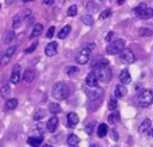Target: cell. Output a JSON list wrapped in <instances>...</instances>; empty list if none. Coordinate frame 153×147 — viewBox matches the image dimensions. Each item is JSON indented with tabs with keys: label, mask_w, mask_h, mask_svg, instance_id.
Here are the masks:
<instances>
[{
	"label": "cell",
	"mask_w": 153,
	"mask_h": 147,
	"mask_svg": "<svg viewBox=\"0 0 153 147\" xmlns=\"http://www.w3.org/2000/svg\"><path fill=\"white\" fill-rule=\"evenodd\" d=\"M23 79H24V81H26V82L33 81V79H35V72H33L32 69H26V71L24 72Z\"/></svg>",
	"instance_id": "cell-20"
},
{
	"label": "cell",
	"mask_w": 153,
	"mask_h": 147,
	"mask_svg": "<svg viewBox=\"0 0 153 147\" xmlns=\"http://www.w3.org/2000/svg\"><path fill=\"white\" fill-rule=\"evenodd\" d=\"M112 35H114V32H112V31H109V32H108V35L105 36V41H106V42H110V39H111Z\"/></svg>",
	"instance_id": "cell-41"
},
{
	"label": "cell",
	"mask_w": 153,
	"mask_h": 147,
	"mask_svg": "<svg viewBox=\"0 0 153 147\" xmlns=\"http://www.w3.org/2000/svg\"><path fill=\"white\" fill-rule=\"evenodd\" d=\"M153 33V29L151 26H142L139 29V36L140 37H148Z\"/></svg>",
	"instance_id": "cell-15"
},
{
	"label": "cell",
	"mask_w": 153,
	"mask_h": 147,
	"mask_svg": "<svg viewBox=\"0 0 153 147\" xmlns=\"http://www.w3.org/2000/svg\"><path fill=\"white\" fill-rule=\"evenodd\" d=\"M17 105H18V100L16 98H11L6 102V108L7 109H14V108H17Z\"/></svg>",
	"instance_id": "cell-29"
},
{
	"label": "cell",
	"mask_w": 153,
	"mask_h": 147,
	"mask_svg": "<svg viewBox=\"0 0 153 147\" xmlns=\"http://www.w3.org/2000/svg\"><path fill=\"white\" fill-rule=\"evenodd\" d=\"M87 48H88V49H90V50H92V49H93V48H94V44H90V45H88V47H87Z\"/></svg>",
	"instance_id": "cell-45"
},
{
	"label": "cell",
	"mask_w": 153,
	"mask_h": 147,
	"mask_svg": "<svg viewBox=\"0 0 153 147\" xmlns=\"http://www.w3.org/2000/svg\"><path fill=\"white\" fill-rule=\"evenodd\" d=\"M49 111H50L51 114H54V115L60 114V112H61V106H60L59 104H56V103H50V104H49Z\"/></svg>",
	"instance_id": "cell-25"
},
{
	"label": "cell",
	"mask_w": 153,
	"mask_h": 147,
	"mask_svg": "<svg viewBox=\"0 0 153 147\" xmlns=\"http://www.w3.org/2000/svg\"><path fill=\"white\" fill-rule=\"evenodd\" d=\"M57 125H59V118H57L56 116L50 117L49 121L47 122V129H48L50 133H54V131L56 130Z\"/></svg>",
	"instance_id": "cell-10"
},
{
	"label": "cell",
	"mask_w": 153,
	"mask_h": 147,
	"mask_svg": "<svg viewBox=\"0 0 153 147\" xmlns=\"http://www.w3.org/2000/svg\"><path fill=\"white\" fill-rule=\"evenodd\" d=\"M137 100L140 106L142 108H147L153 103V92L151 90H143L139 93L137 96Z\"/></svg>",
	"instance_id": "cell-2"
},
{
	"label": "cell",
	"mask_w": 153,
	"mask_h": 147,
	"mask_svg": "<svg viewBox=\"0 0 153 147\" xmlns=\"http://www.w3.org/2000/svg\"><path fill=\"white\" fill-rule=\"evenodd\" d=\"M51 93H53V97L56 98L57 100H63V99H66L68 97L69 88L65 82H56L54 85V87H53Z\"/></svg>",
	"instance_id": "cell-1"
},
{
	"label": "cell",
	"mask_w": 153,
	"mask_h": 147,
	"mask_svg": "<svg viewBox=\"0 0 153 147\" xmlns=\"http://www.w3.org/2000/svg\"><path fill=\"white\" fill-rule=\"evenodd\" d=\"M79 137L75 135V134H71L68 137H67V143L69 145V146H76L78 143H79Z\"/></svg>",
	"instance_id": "cell-23"
},
{
	"label": "cell",
	"mask_w": 153,
	"mask_h": 147,
	"mask_svg": "<svg viewBox=\"0 0 153 147\" xmlns=\"http://www.w3.org/2000/svg\"><path fill=\"white\" fill-rule=\"evenodd\" d=\"M36 47H37V43L35 42L33 44H31V45H30L29 48H26V49H25V53H26V54H29V53H31V51H33V50L36 49Z\"/></svg>",
	"instance_id": "cell-40"
},
{
	"label": "cell",
	"mask_w": 153,
	"mask_h": 147,
	"mask_svg": "<svg viewBox=\"0 0 153 147\" xmlns=\"http://www.w3.org/2000/svg\"><path fill=\"white\" fill-rule=\"evenodd\" d=\"M81 22H82L85 25H88V26L93 25V18H92L90 14H87V16H82V17H81Z\"/></svg>",
	"instance_id": "cell-28"
},
{
	"label": "cell",
	"mask_w": 153,
	"mask_h": 147,
	"mask_svg": "<svg viewBox=\"0 0 153 147\" xmlns=\"http://www.w3.org/2000/svg\"><path fill=\"white\" fill-rule=\"evenodd\" d=\"M124 41L123 39H116L115 42H112V43H110L108 47H106V54H109V55H116V54H118L123 48H124Z\"/></svg>",
	"instance_id": "cell-4"
},
{
	"label": "cell",
	"mask_w": 153,
	"mask_h": 147,
	"mask_svg": "<svg viewBox=\"0 0 153 147\" xmlns=\"http://www.w3.org/2000/svg\"><path fill=\"white\" fill-rule=\"evenodd\" d=\"M118 54H120L121 61L124 62V63H133V62L135 61V55H134V53H133L130 49H128V48H123Z\"/></svg>",
	"instance_id": "cell-6"
},
{
	"label": "cell",
	"mask_w": 153,
	"mask_h": 147,
	"mask_svg": "<svg viewBox=\"0 0 153 147\" xmlns=\"http://www.w3.org/2000/svg\"><path fill=\"white\" fill-rule=\"evenodd\" d=\"M16 49H17V47H16V45H11V47H8V48L6 49V51H5V56L11 59V56L14 54Z\"/></svg>",
	"instance_id": "cell-33"
},
{
	"label": "cell",
	"mask_w": 153,
	"mask_h": 147,
	"mask_svg": "<svg viewBox=\"0 0 153 147\" xmlns=\"http://www.w3.org/2000/svg\"><path fill=\"white\" fill-rule=\"evenodd\" d=\"M54 32H55V27L54 26H50L48 32H47V38H51L54 36Z\"/></svg>",
	"instance_id": "cell-39"
},
{
	"label": "cell",
	"mask_w": 153,
	"mask_h": 147,
	"mask_svg": "<svg viewBox=\"0 0 153 147\" xmlns=\"http://www.w3.org/2000/svg\"><path fill=\"white\" fill-rule=\"evenodd\" d=\"M146 131H148V136H149V137H153V129H152L151 127H149V128H148Z\"/></svg>",
	"instance_id": "cell-43"
},
{
	"label": "cell",
	"mask_w": 153,
	"mask_h": 147,
	"mask_svg": "<svg viewBox=\"0 0 153 147\" xmlns=\"http://www.w3.org/2000/svg\"><path fill=\"white\" fill-rule=\"evenodd\" d=\"M76 13H78V7H76V5H72V6L67 10V16H69V17H74V16H76Z\"/></svg>",
	"instance_id": "cell-31"
},
{
	"label": "cell",
	"mask_w": 153,
	"mask_h": 147,
	"mask_svg": "<svg viewBox=\"0 0 153 147\" xmlns=\"http://www.w3.org/2000/svg\"><path fill=\"white\" fill-rule=\"evenodd\" d=\"M147 6H146V4H140L139 6H136L134 10H133V14H135V16H139L145 8H146Z\"/></svg>",
	"instance_id": "cell-30"
},
{
	"label": "cell",
	"mask_w": 153,
	"mask_h": 147,
	"mask_svg": "<svg viewBox=\"0 0 153 147\" xmlns=\"http://www.w3.org/2000/svg\"><path fill=\"white\" fill-rule=\"evenodd\" d=\"M42 31H43V25H42V24H36V25L33 26V29H32V32H31L30 37H31V38L38 37V36L42 33Z\"/></svg>",
	"instance_id": "cell-21"
},
{
	"label": "cell",
	"mask_w": 153,
	"mask_h": 147,
	"mask_svg": "<svg viewBox=\"0 0 153 147\" xmlns=\"http://www.w3.org/2000/svg\"><path fill=\"white\" fill-rule=\"evenodd\" d=\"M109 65V60L105 59V57H102V59H98L96 61H93L91 63V68L94 69V68H99V67H103V66H108Z\"/></svg>",
	"instance_id": "cell-11"
},
{
	"label": "cell",
	"mask_w": 153,
	"mask_h": 147,
	"mask_svg": "<svg viewBox=\"0 0 153 147\" xmlns=\"http://www.w3.org/2000/svg\"><path fill=\"white\" fill-rule=\"evenodd\" d=\"M69 32H71V25H65V26L59 31L57 37L61 38V39H63V38H66V37L69 35Z\"/></svg>",
	"instance_id": "cell-19"
},
{
	"label": "cell",
	"mask_w": 153,
	"mask_h": 147,
	"mask_svg": "<svg viewBox=\"0 0 153 147\" xmlns=\"http://www.w3.org/2000/svg\"><path fill=\"white\" fill-rule=\"evenodd\" d=\"M43 2L45 5H53L54 4V0H43Z\"/></svg>",
	"instance_id": "cell-44"
},
{
	"label": "cell",
	"mask_w": 153,
	"mask_h": 147,
	"mask_svg": "<svg viewBox=\"0 0 153 147\" xmlns=\"http://www.w3.org/2000/svg\"><path fill=\"white\" fill-rule=\"evenodd\" d=\"M44 116H45V110H44V109H38V110L36 111V114L33 115V120H35V121H39V120H42Z\"/></svg>",
	"instance_id": "cell-27"
},
{
	"label": "cell",
	"mask_w": 153,
	"mask_h": 147,
	"mask_svg": "<svg viewBox=\"0 0 153 147\" xmlns=\"http://www.w3.org/2000/svg\"><path fill=\"white\" fill-rule=\"evenodd\" d=\"M13 38H14V31H8L7 32V36L5 38V43H10Z\"/></svg>",
	"instance_id": "cell-37"
},
{
	"label": "cell",
	"mask_w": 153,
	"mask_h": 147,
	"mask_svg": "<svg viewBox=\"0 0 153 147\" xmlns=\"http://www.w3.org/2000/svg\"><path fill=\"white\" fill-rule=\"evenodd\" d=\"M78 123H79V117H78V115H76L75 112H69V114L67 115V124H68V127L74 128Z\"/></svg>",
	"instance_id": "cell-9"
},
{
	"label": "cell",
	"mask_w": 153,
	"mask_h": 147,
	"mask_svg": "<svg viewBox=\"0 0 153 147\" xmlns=\"http://www.w3.org/2000/svg\"><path fill=\"white\" fill-rule=\"evenodd\" d=\"M108 134V124L105 123H100L97 128V135L98 137H104Z\"/></svg>",
	"instance_id": "cell-18"
},
{
	"label": "cell",
	"mask_w": 153,
	"mask_h": 147,
	"mask_svg": "<svg viewBox=\"0 0 153 147\" xmlns=\"http://www.w3.org/2000/svg\"><path fill=\"white\" fill-rule=\"evenodd\" d=\"M6 1H7V4H11V2L13 1V0H6Z\"/></svg>",
	"instance_id": "cell-48"
},
{
	"label": "cell",
	"mask_w": 153,
	"mask_h": 147,
	"mask_svg": "<svg viewBox=\"0 0 153 147\" xmlns=\"http://www.w3.org/2000/svg\"><path fill=\"white\" fill-rule=\"evenodd\" d=\"M86 85L90 86V87H97L98 85V79H97V75L94 72H90L87 75H86V80H85Z\"/></svg>",
	"instance_id": "cell-7"
},
{
	"label": "cell",
	"mask_w": 153,
	"mask_h": 147,
	"mask_svg": "<svg viewBox=\"0 0 153 147\" xmlns=\"http://www.w3.org/2000/svg\"><path fill=\"white\" fill-rule=\"evenodd\" d=\"M151 120L149 118H146L145 121H142V123L140 124V127H139V133H145L149 127H151Z\"/></svg>",
	"instance_id": "cell-22"
},
{
	"label": "cell",
	"mask_w": 153,
	"mask_h": 147,
	"mask_svg": "<svg viewBox=\"0 0 153 147\" xmlns=\"http://www.w3.org/2000/svg\"><path fill=\"white\" fill-rule=\"evenodd\" d=\"M86 8H87L90 12H94V11H97V6H94L92 1H90V2L86 5Z\"/></svg>",
	"instance_id": "cell-38"
},
{
	"label": "cell",
	"mask_w": 153,
	"mask_h": 147,
	"mask_svg": "<svg viewBox=\"0 0 153 147\" xmlns=\"http://www.w3.org/2000/svg\"><path fill=\"white\" fill-rule=\"evenodd\" d=\"M0 7H1V5H0Z\"/></svg>",
	"instance_id": "cell-50"
},
{
	"label": "cell",
	"mask_w": 153,
	"mask_h": 147,
	"mask_svg": "<svg viewBox=\"0 0 153 147\" xmlns=\"http://www.w3.org/2000/svg\"><path fill=\"white\" fill-rule=\"evenodd\" d=\"M111 16V10H104L103 12H100V14H99V19H106V18H109Z\"/></svg>",
	"instance_id": "cell-36"
},
{
	"label": "cell",
	"mask_w": 153,
	"mask_h": 147,
	"mask_svg": "<svg viewBox=\"0 0 153 147\" xmlns=\"http://www.w3.org/2000/svg\"><path fill=\"white\" fill-rule=\"evenodd\" d=\"M120 120H121V115H120V112H118V111H115V112L110 114V115H109V117H108V122H109L110 124L118 123V122H120Z\"/></svg>",
	"instance_id": "cell-17"
},
{
	"label": "cell",
	"mask_w": 153,
	"mask_h": 147,
	"mask_svg": "<svg viewBox=\"0 0 153 147\" xmlns=\"http://www.w3.org/2000/svg\"><path fill=\"white\" fill-rule=\"evenodd\" d=\"M99 1H103V0H99Z\"/></svg>",
	"instance_id": "cell-49"
},
{
	"label": "cell",
	"mask_w": 153,
	"mask_h": 147,
	"mask_svg": "<svg viewBox=\"0 0 153 147\" xmlns=\"http://www.w3.org/2000/svg\"><path fill=\"white\" fill-rule=\"evenodd\" d=\"M137 17L141 18V19H149V18H153V8H152V7H146Z\"/></svg>",
	"instance_id": "cell-14"
},
{
	"label": "cell",
	"mask_w": 153,
	"mask_h": 147,
	"mask_svg": "<svg viewBox=\"0 0 153 147\" xmlns=\"http://www.w3.org/2000/svg\"><path fill=\"white\" fill-rule=\"evenodd\" d=\"M78 72H79L78 67H74V66H71V67L66 68V74L67 75H73L74 73H78Z\"/></svg>",
	"instance_id": "cell-35"
},
{
	"label": "cell",
	"mask_w": 153,
	"mask_h": 147,
	"mask_svg": "<svg viewBox=\"0 0 153 147\" xmlns=\"http://www.w3.org/2000/svg\"><path fill=\"white\" fill-rule=\"evenodd\" d=\"M0 93H1V96H2L4 98L8 97V96H10V93H11V88H10V86H8L7 84H5V85L1 87V90H0Z\"/></svg>",
	"instance_id": "cell-26"
},
{
	"label": "cell",
	"mask_w": 153,
	"mask_h": 147,
	"mask_svg": "<svg viewBox=\"0 0 153 147\" xmlns=\"http://www.w3.org/2000/svg\"><path fill=\"white\" fill-rule=\"evenodd\" d=\"M118 79H120V81H121L123 85H126V84H129V82H130V75H129V72H128L127 69H123V71H121Z\"/></svg>",
	"instance_id": "cell-13"
},
{
	"label": "cell",
	"mask_w": 153,
	"mask_h": 147,
	"mask_svg": "<svg viewBox=\"0 0 153 147\" xmlns=\"http://www.w3.org/2000/svg\"><path fill=\"white\" fill-rule=\"evenodd\" d=\"M117 106H118V104H117V100L116 99H110V102H109V105H108V108H109V110H111V111H115L116 109H117Z\"/></svg>",
	"instance_id": "cell-34"
},
{
	"label": "cell",
	"mask_w": 153,
	"mask_h": 147,
	"mask_svg": "<svg viewBox=\"0 0 153 147\" xmlns=\"http://www.w3.org/2000/svg\"><path fill=\"white\" fill-rule=\"evenodd\" d=\"M29 1H33V0H23V2H29Z\"/></svg>",
	"instance_id": "cell-47"
},
{
	"label": "cell",
	"mask_w": 153,
	"mask_h": 147,
	"mask_svg": "<svg viewBox=\"0 0 153 147\" xmlns=\"http://www.w3.org/2000/svg\"><path fill=\"white\" fill-rule=\"evenodd\" d=\"M44 53H45V55L49 56V57L54 56V55L57 53V43H56V42H50V43H48L47 47H45V49H44Z\"/></svg>",
	"instance_id": "cell-8"
},
{
	"label": "cell",
	"mask_w": 153,
	"mask_h": 147,
	"mask_svg": "<svg viewBox=\"0 0 153 147\" xmlns=\"http://www.w3.org/2000/svg\"><path fill=\"white\" fill-rule=\"evenodd\" d=\"M127 87L122 84V85H117L116 87H115V96L117 97V98H122V97H124L126 94H127Z\"/></svg>",
	"instance_id": "cell-12"
},
{
	"label": "cell",
	"mask_w": 153,
	"mask_h": 147,
	"mask_svg": "<svg viewBox=\"0 0 153 147\" xmlns=\"http://www.w3.org/2000/svg\"><path fill=\"white\" fill-rule=\"evenodd\" d=\"M90 56H91V50L87 47H85L84 49H81L79 51V54L75 57V61L79 65H86L90 61Z\"/></svg>",
	"instance_id": "cell-5"
},
{
	"label": "cell",
	"mask_w": 153,
	"mask_h": 147,
	"mask_svg": "<svg viewBox=\"0 0 153 147\" xmlns=\"http://www.w3.org/2000/svg\"><path fill=\"white\" fill-rule=\"evenodd\" d=\"M96 75H97V79L102 82H109L110 79H111V71L108 66H103V67H99V68H96Z\"/></svg>",
	"instance_id": "cell-3"
},
{
	"label": "cell",
	"mask_w": 153,
	"mask_h": 147,
	"mask_svg": "<svg viewBox=\"0 0 153 147\" xmlns=\"http://www.w3.org/2000/svg\"><path fill=\"white\" fill-rule=\"evenodd\" d=\"M124 1H126V0H118V1H117V4H118V5H122Z\"/></svg>",
	"instance_id": "cell-46"
},
{
	"label": "cell",
	"mask_w": 153,
	"mask_h": 147,
	"mask_svg": "<svg viewBox=\"0 0 153 147\" xmlns=\"http://www.w3.org/2000/svg\"><path fill=\"white\" fill-rule=\"evenodd\" d=\"M43 142V136H30L27 139V143L30 146H39Z\"/></svg>",
	"instance_id": "cell-16"
},
{
	"label": "cell",
	"mask_w": 153,
	"mask_h": 147,
	"mask_svg": "<svg viewBox=\"0 0 153 147\" xmlns=\"http://www.w3.org/2000/svg\"><path fill=\"white\" fill-rule=\"evenodd\" d=\"M111 137H112L114 140H118V135H117V133H116L115 130L111 131Z\"/></svg>",
	"instance_id": "cell-42"
},
{
	"label": "cell",
	"mask_w": 153,
	"mask_h": 147,
	"mask_svg": "<svg viewBox=\"0 0 153 147\" xmlns=\"http://www.w3.org/2000/svg\"><path fill=\"white\" fill-rule=\"evenodd\" d=\"M94 127H96V123H94V122H90V123L86 124L85 130H86L87 135H92V134H93V129H94Z\"/></svg>",
	"instance_id": "cell-32"
},
{
	"label": "cell",
	"mask_w": 153,
	"mask_h": 147,
	"mask_svg": "<svg viewBox=\"0 0 153 147\" xmlns=\"http://www.w3.org/2000/svg\"><path fill=\"white\" fill-rule=\"evenodd\" d=\"M19 80H20V73H19V71H12L10 81H11L12 84H18Z\"/></svg>",
	"instance_id": "cell-24"
}]
</instances>
